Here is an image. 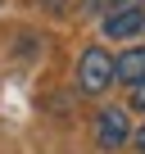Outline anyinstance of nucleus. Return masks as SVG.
I'll list each match as a JSON object with an SVG mask.
<instances>
[{
  "label": "nucleus",
  "instance_id": "f257e3e1",
  "mask_svg": "<svg viewBox=\"0 0 145 154\" xmlns=\"http://www.w3.org/2000/svg\"><path fill=\"white\" fill-rule=\"evenodd\" d=\"M113 82H118V77H113V59H109L100 45L77 59V91H82V95H104Z\"/></svg>",
  "mask_w": 145,
  "mask_h": 154
},
{
  "label": "nucleus",
  "instance_id": "f03ea898",
  "mask_svg": "<svg viewBox=\"0 0 145 154\" xmlns=\"http://www.w3.org/2000/svg\"><path fill=\"white\" fill-rule=\"evenodd\" d=\"M131 140V118H127V109H104L100 118H95V145L100 149H122Z\"/></svg>",
  "mask_w": 145,
  "mask_h": 154
},
{
  "label": "nucleus",
  "instance_id": "7ed1b4c3",
  "mask_svg": "<svg viewBox=\"0 0 145 154\" xmlns=\"http://www.w3.org/2000/svg\"><path fill=\"white\" fill-rule=\"evenodd\" d=\"M136 32H145V9H140V5L118 9V14L104 18V36H109V41H127V36H136Z\"/></svg>",
  "mask_w": 145,
  "mask_h": 154
},
{
  "label": "nucleus",
  "instance_id": "20e7f679",
  "mask_svg": "<svg viewBox=\"0 0 145 154\" xmlns=\"http://www.w3.org/2000/svg\"><path fill=\"white\" fill-rule=\"evenodd\" d=\"M113 77H118V82H127V86H140V82H145V45L122 50V54L113 59Z\"/></svg>",
  "mask_w": 145,
  "mask_h": 154
},
{
  "label": "nucleus",
  "instance_id": "39448f33",
  "mask_svg": "<svg viewBox=\"0 0 145 154\" xmlns=\"http://www.w3.org/2000/svg\"><path fill=\"white\" fill-rule=\"evenodd\" d=\"M131 5H136V0H82V9H86V14H104V18L118 14V9H131Z\"/></svg>",
  "mask_w": 145,
  "mask_h": 154
},
{
  "label": "nucleus",
  "instance_id": "423d86ee",
  "mask_svg": "<svg viewBox=\"0 0 145 154\" xmlns=\"http://www.w3.org/2000/svg\"><path fill=\"white\" fill-rule=\"evenodd\" d=\"M131 109H145V82H140V86H131Z\"/></svg>",
  "mask_w": 145,
  "mask_h": 154
},
{
  "label": "nucleus",
  "instance_id": "0eeeda50",
  "mask_svg": "<svg viewBox=\"0 0 145 154\" xmlns=\"http://www.w3.org/2000/svg\"><path fill=\"white\" fill-rule=\"evenodd\" d=\"M136 145H140V149H145V127H140V131H136Z\"/></svg>",
  "mask_w": 145,
  "mask_h": 154
}]
</instances>
